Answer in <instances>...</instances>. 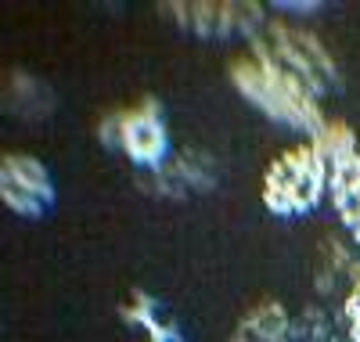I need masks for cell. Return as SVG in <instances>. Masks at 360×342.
I'll return each instance as SVG.
<instances>
[{
	"mask_svg": "<svg viewBox=\"0 0 360 342\" xmlns=\"http://www.w3.org/2000/svg\"><path fill=\"white\" fill-rule=\"evenodd\" d=\"M339 321L346 328V342H360V285L339 303Z\"/></svg>",
	"mask_w": 360,
	"mask_h": 342,
	"instance_id": "obj_15",
	"label": "cell"
},
{
	"mask_svg": "<svg viewBox=\"0 0 360 342\" xmlns=\"http://www.w3.org/2000/svg\"><path fill=\"white\" fill-rule=\"evenodd\" d=\"M98 134L105 144L119 148L127 159L148 173H155L169 163V130L155 98H144L134 108L108 112L98 122Z\"/></svg>",
	"mask_w": 360,
	"mask_h": 342,
	"instance_id": "obj_4",
	"label": "cell"
},
{
	"mask_svg": "<svg viewBox=\"0 0 360 342\" xmlns=\"http://www.w3.org/2000/svg\"><path fill=\"white\" fill-rule=\"evenodd\" d=\"M4 105L22 119H44L54 108V94L44 80L15 69L8 72V83H4Z\"/></svg>",
	"mask_w": 360,
	"mask_h": 342,
	"instance_id": "obj_12",
	"label": "cell"
},
{
	"mask_svg": "<svg viewBox=\"0 0 360 342\" xmlns=\"http://www.w3.org/2000/svg\"><path fill=\"white\" fill-rule=\"evenodd\" d=\"M310 144L321 151V159L332 166L335 159H342V155L356 151V134H353L349 122H342V119H324V127L310 137Z\"/></svg>",
	"mask_w": 360,
	"mask_h": 342,
	"instance_id": "obj_14",
	"label": "cell"
},
{
	"mask_svg": "<svg viewBox=\"0 0 360 342\" xmlns=\"http://www.w3.org/2000/svg\"><path fill=\"white\" fill-rule=\"evenodd\" d=\"M217 184V163L205 151H180L162 170L152 173V188L169 198H184L191 191H209Z\"/></svg>",
	"mask_w": 360,
	"mask_h": 342,
	"instance_id": "obj_8",
	"label": "cell"
},
{
	"mask_svg": "<svg viewBox=\"0 0 360 342\" xmlns=\"http://www.w3.org/2000/svg\"><path fill=\"white\" fill-rule=\"evenodd\" d=\"M227 72H231V83H234L238 94H242L249 105H256L266 119H274V122H281V127L299 130L307 137H314L324 127L317 98L299 80L285 76L281 69H274L259 54L234 58Z\"/></svg>",
	"mask_w": 360,
	"mask_h": 342,
	"instance_id": "obj_1",
	"label": "cell"
},
{
	"mask_svg": "<svg viewBox=\"0 0 360 342\" xmlns=\"http://www.w3.org/2000/svg\"><path fill=\"white\" fill-rule=\"evenodd\" d=\"M288 342H346V328L328 306H307L303 314L292 317Z\"/></svg>",
	"mask_w": 360,
	"mask_h": 342,
	"instance_id": "obj_13",
	"label": "cell"
},
{
	"mask_svg": "<svg viewBox=\"0 0 360 342\" xmlns=\"http://www.w3.org/2000/svg\"><path fill=\"white\" fill-rule=\"evenodd\" d=\"M252 54H259L263 61H270L274 69H281L285 76L299 80L314 98H324L339 87V65L332 51L321 44V37L307 25L295 22H266L259 29V37L252 40Z\"/></svg>",
	"mask_w": 360,
	"mask_h": 342,
	"instance_id": "obj_2",
	"label": "cell"
},
{
	"mask_svg": "<svg viewBox=\"0 0 360 342\" xmlns=\"http://www.w3.org/2000/svg\"><path fill=\"white\" fill-rule=\"evenodd\" d=\"M328 195H332L339 220L360 253V148L328 166Z\"/></svg>",
	"mask_w": 360,
	"mask_h": 342,
	"instance_id": "obj_9",
	"label": "cell"
},
{
	"mask_svg": "<svg viewBox=\"0 0 360 342\" xmlns=\"http://www.w3.org/2000/svg\"><path fill=\"white\" fill-rule=\"evenodd\" d=\"M328 191V163L321 159V151L307 141L285 148L278 159H270L266 173H263V205L281 216V220H295L307 216L321 205Z\"/></svg>",
	"mask_w": 360,
	"mask_h": 342,
	"instance_id": "obj_3",
	"label": "cell"
},
{
	"mask_svg": "<svg viewBox=\"0 0 360 342\" xmlns=\"http://www.w3.org/2000/svg\"><path fill=\"white\" fill-rule=\"evenodd\" d=\"M288 338H292V314L281 299L266 296L245 310L227 342H288Z\"/></svg>",
	"mask_w": 360,
	"mask_h": 342,
	"instance_id": "obj_10",
	"label": "cell"
},
{
	"mask_svg": "<svg viewBox=\"0 0 360 342\" xmlns=\"http://www.w3.org/2000/svg\"><path fill=\"white\" fill-rule=\"evenodd\" d=\"M162 15L205 40H256L259 29L266 25V8L256 0H169V4H162Z\"/></svg>",
	"mask_w": 360,
	"mask_h": 342,
	"instance_id": "obj_5",
	"label": "cell"
},
{
	"mask_svg": "<svg viewBox=\"0 0 360 342\" xmlns=\"http://www.w3.org/2000/svg\"><path fill=\"white\" fill-rule=\"evenodd\" d=\"M123 321L130 328H137L148 342H180V328L176 317L166 310V303H159L152 292H130V299L123 303Z\"/></svg>",
	"mask_w": 360,
	"mask_h": 342,
	"instance_id": "obj_11",
	"label": "cell"
},
{
	"mask_svg": "<svg viewBox=\"0 0 360 342\" xmlns=\"http://www.w3.org/2000/svg\"><path fill=\"white\" fill-rule=\"evenodd\" d=\"M314 285H317L321 299L342 303L360 285V253H353L335 234H328L314 260Z\"/></svg>",
	"mask_w": 360,
	"mask_h": 342,
	"instance_id": "obj_7",
	"label": "cell"
},
{
	"mask_svg": "<svg viewBox=\"0 0 360 342\" xmlns=\"http://www.w3.org/2000/svg\"><path fill=\"white\" fill-rule=\"evenodd\" d=\"M0 198L25 220H37L54 205V184L47 166L29 151H4L0 159Z\"/></svg>",
	"mask_w": 360,
	"mask_h": 342,
	"instance_id": "obj_6",
	"label": "cell"
}]
</instances>
